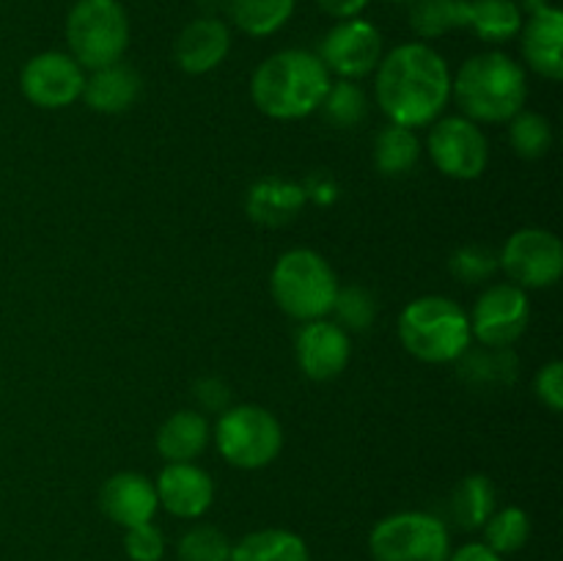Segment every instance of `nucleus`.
<instances>
[{"label":"nucleus","instance_id":"28","mask_svg":"<svg viewBox=\"0 0 563 561\" xmlns=\"http://www.w3.org/2000/svg\"><path fill=\"white\" fill-rule=\"evenodd\" d=\"M484 544L495 550L498 556L517 553L526 548L531 539V517L520 506H506V509H495L493 517L484 522Z\"/></svg>","mask_w":563,"mask_h":561},{"label":"nucleus","instance_id":"30","mask_svg":"<svg viewBox=\"0 0 563 561\" xmlns=\"http://www.w3.org/2000/svg\"><path fill=\"white\" fill-rule=\"evenodd\" d=\"M460 361L462 380H467L471 385H506L511 383L517 369V361L509 352V346H504V350L484 346V352L467 350Z\"/></svg>","mask_w":563,"mask_h":561},{"label":"nucleus","instance_id":"22","mask_svg":"<svg viewBox=\"0 0 563 561\" xmlns=\"http://www.w3.org/2000/svg\"><path fill=\"white\" fill-rule=\"evenodd\" d=\"M522 9L517 0H465V28L487 44H504L520 36Z\"/></svg>","mask_w":563,"mask_h":561},{"label":"nucleus","instance_id":"27","mask_svg":"<svg viewBox=\"0 0 563 561\" xmlns=\"http://www.w3.org/2000/svg\"><path fill=\"white\" fill-rule=\"evenodd\" d=\"M410 28L418 38H440L465 28V0H412Z\"/></svg>","mask_w":563,"mask_h":561},{"label":"nucleus","instance_id":"8","mask_svg":"<svg viewBox=\"0 0 563 561\" xmlns=\"http://www.w3.org/2000/svg\"><path fill=\"white\" fill-rule=\"evenodd\" d=\"M374 561H449L451 534L429 512H396L368 534Z\"/></svg>","mask_w":563,"mask_h":561},{"label":"nucleus","instance_id":"19","mask_svg":"<svg viewBox=\"0 0 563 561\" xmlns=\"http://www.w3.org/2000/svg\"><path fill=\"white\" fill-rule=\"evenodd\" d=\"M141 75L130 64L115 61V64L102 66V69H93L91 77H86L82 99L97 113H124L141 97Z\"/></svg>","mask_w":563,"mask_h":561},{"label":"nucleus","instance_id":"14","mask_svg":"<svg viewBox=\"0 0 563 561\" xmlns=\"http://www.w3.org/2000/svg\"><path fill=\"white\" fill-rule=\"evenodd\" d=\"M350 333L330 319L306 322L297 333V363L311 380L339 377L350 363Z\"/></svg>","mask_w":563,"mask_h":561},{"label":"nucleus","instance_id":"39","mask_svg":"<svg viewBox=\"0 0 563 561\" xmlns=\"http://www.w3.org/2000/svg\"><path fill=\"white\" fill-rule=\"evenodd\" d=\"M449 561H504V556L489 550L484 542H467L456 548L454 553H449Z\"/></svg>","mask_w":563,"mask_h":561},{"label":"nucleus","instance_id":"40","mask_svg":"<svg viewBox=\"0 0 563 561\" xmlns=\"http://www.w3.org/2000/svg\"><path fill=\"white\" fill-rule=\"evenodd\" d=\"M390 3H412V0H390Z\"/></svg>","mask_w":563,"mask_h":561},{"label":"nucleus","instance_id":"7","mask_svg":"<svg viewBox=\"0 0 563 561\" xmlns=\"http://www.w3.org/2000/svg\"><path fill=\"white\" fill-rule=\"evenodd\" d=\"M214 446L229 465L240 471H258L280 454L284 429L264 407L236 405L220 413L214 424Z\"/></svg>","mask_w":563,"mask_h":561},{"label":"nucleus","instance_id":"2","mask_svg":"<svg viewBox=\"0 0 563 561\" xmlns=\"http://www.w3.org/2000/svg\"><path fill=\"white\" fill-rule=\"evenodd\" d=\"M330 72L311 50H280L264 58L251 77L253 105L278 121L317 113L330 88Z\"/></svg>","mask_w":563,"mask_h":561},{"label":"nucleus","instance_id":"37","mask_svg":"<svg viewBox=\"0 0 563 561\" xmlns=\"http://www.w3.org/2000/svg\"><path fill=\"white\" fill-rule=\"evenodd\" d=\"M196 399L203 410L209 413H223L229 410V385L218 377H203L201 383L196 385Z\"/></svg>","mask_w":563,"mask_h":561},{"label":"nucleus","instance_id":"10","mask_svg":"<svg viewBox=\"0 0 563 561\" xmlns=\"http://www.w3.org/2000/svg\"><path fill=\"white\" fill-rule=\"evenodd\" d=\"M498 264L509 284L520 289H548L563 273V245L548 229H520L506 240Z\"/></svg>","mask_w":563,"mask_h":561},{"label":"nucleus","instance_id":"17","mask_svg":"<svg viewBox=\"0 0 563 561\" xmlns=\"http://www.w3.org/2000/svg\"><path fill=\"white\" fill-rule=\"evenodd\" d=\"M522 58L537 75L559 82L563 77V14L555 6L528 14L520 28Z\"/></svg>","mask_w":563,"mask_h":561},{"label":"nucleus","instance_id":"34","mask_svg":"<svg viewBox=\"0 0 563 561\" xmlns=\"http://www.w3.org/2000/svg\"><path fill=\"white\" fill-rule=\"evenodd\" d=\"M498 267V253L484 245H465L451 256V273L462 284H482V280H489Z\"/></svg>","mask_w":563,"mask_h":561},{"label":"nucleus","instance_id":"24","mask_svg":"<svg viewBox=\"0 0 563 561\" xmlns=\"http://www.w3.org/2000/svg\"><path fill=\"white\" fill-rule=\"evenodd\" d=\"M495 509H498V490H495L493 479L482 476V473H473V476H465L454 487V495H451V517L465 531L482 528L493 517Z\"/></svg>","mask_w":563,"mask_h":561},{"label":"nucleus","instance_id":"16","mask_svg":"<svg viewBox=\"0 0 563 561\" xmlns=\"http://www.w3.org/2000/svg\"><path fill=\"white\" fill-rule=\"evenodd\" d=\"M231 50V31L218 16H198L176 36L174 58L187 75H207L218 69Z\"/></svg>","mask_w":563,"mask_h":561},{"label":"nucleus","instance_id":"12","mask_svg":"<svg viewBox=\"0 0 563 561\" xmlns=\"http://www.w3.org/2000/svg\"><path fill=\"white\" fill-rule=\"evenodd\" d=\"M317 55L330 75H339L341 80H361L383 61V33L374 22L361 16L339 20L324 33Z\"/></svg>","mask_w":563,"mask_h":561},{"label":"nucleus","instance_id":"18","mask_svg":"<svg viewBox=\"0 0 563 561\" xmlns=\"http://www.w3.org/2000/svg\"><path fill=\"white\" fill-rule=\"evenodd\" d=\"M99 506L108 515L110 522L121 528L141 526V522H152L159 509L157 490L141 473H115L104 482L102 493H99Z\"/></svg>","mask_w":563,"mask_h":561},{"label":"nucleus","instance_id":"29","mask_svg":"<svg viewBox=\"0 0 563 561\" xmlns=\"http://www.w3.org/2000/svg\"><path fill=\"white\" fill-rule=\"evenodd\" d=\"M319 110H322L324 121L330 127L352 130V127H357L368 116V97L355 80H335L330 82Z\"/></svg>","mask_w":563,"mask_h":561},{"label":"nucleus","instance_id":"25","mask_svg":"<svg viewBox=\"0 0 563 561\" xmlns=\"http://www.w3.org/2000/svg\"><path fill=\"white\" fill-rule=\"evenodd\" d=\"M421 157V141L416 130L401 124H385L374 138V165L385 176H405L410 174Z\"/></svg>","mask_w":563,"mask_h":561},{"label":"nucleus","instance_id":"13","mask_svg":"<svg viewBox=\"0 0 563 561\" xmlns=\"http://www.w3.org/2000/svg\"><path fill=\"white\" fill-rule=\"evenodd\" d=\"M22 94L31 105L44 110L69 108L82 97L86 86V69L71 58L69 53L47 50L38 53L22 66L20 75Z\"/></svg>","mask_w":563,"mask_h":561},{"label":"nucleus","instance_id":"32","mask_svg":"<svg viewBox=\"0 0 563 561\" xmlns=\"http://www.w3.org/2000/svg\"><path fill=\"white\" fill-rule=\"evenodd\" d=\"M179 561H229L231 539L214 526H196L176 544Z\"/></svg>","mask_w":563,"mask_h":561},{"label":"nucleus","instance_id":"1","mask_svg":"<svg viewBox=\"0 0 563 561\" xmlns=\"http://www.w3.org/2000/svg\"><path fill=\"white\" fill-rule=\"evenodd\" d=\"M374 72V99L394 124L429 127L451 102V69L432 44H399Z\"/></svg>","mask_w":563,"mask_h":561},{"label":"nucleus","instance_id":"35","mask_svg":"<svg viewBox=\"0 0 563 561\" xmlns=\"http://www.w3.org/2000/svg\"><path fill=\"white\" fill-rule=\"evenodd\" d=\"M124 550L132 561H163L165 537L154 522H141V526L126 528Z\"/></svg>","mask_w":563,"mask_h":561},{"label":"nucleus","instance_id":"36","mask_svg":"<svg viewBox=\"0 0 563 561\" xmlns=\"http://www.w3.org/2000/svg\"><path fill=\"white\" fill-rule=\"evenodd\" d=\"M533 391H537L539 402L548 407L550 413L563 410V363L550 361L542 372L533 380Z\"/></svg>","mask_w":563,"mask_h":561},{"label":"nucleus","instance_id":"6","mask_svg":"<svg viewBox=\"0 0 563 561\" xmlns=\"http://www.w3.org/2000/svg\"><path fill=\"white\" fill-rule=\"evenodd\" d=\"M69 55L82 69L115 64L130 44V16L119 0H77L66 16Z\"/></svg>","mask_w":563,"mask_h":561},{"label":"nucleus","instance_id":"38","mask_svg":"<svg viewBox=\"0 0 563 561\" xmlns=\"http://www.w3.org/2000/svg\"><path fill=\"white\" fill-rule=\"evenodd\" d=\"M368 3H372V0H317L319 9H322L324 14L335 16V20H350V16H357Z\"/></svg>","mask_w":563,"mask_h":561},{"label":"nucleus","instance_id":"11","mask_svg":"<svg viewBox=\"0 0 563 561\" xmlns=\"http://www.w3.org/2000/svg\"><path fill=\"white\" fill-rule=\"evenodd\" d=\"M471 319V336L482 346L504 350L511 346L531 322V300L528 292L515 284H493L482 292L473 311L467 314Z\"/></svg>","mask_w":563,"mask_h":561},{"label":"nucleus","instance_id":"20","mask_svg":"<svg viewBox=\"0 0 563 561\" xmlns=\"http://www.w3.org/2000/svg\"><path fill=\"white\" fill-rule=\"evenodd\" d=\"M306 207V190L289 179L256 182L247 193V215L262 226H286Z\"/></svg>","mask_w":563,"mask_h":561},{"label":"nucleus","instance_id":"23","mask_svg":"<svg viewBox=\"0 0 563 561\" xmlns=\"http://www.w3.org/2000/svg\"><path fill=\"white\" fill-rule=\"evenodd\" d=\"M229 561H311L300 534L286 528H262L231 544Z\"/></svg>","mask_w":563,"mask_h":561},{"label":"nucleus","instance_id":"33","mask_svg":"<svg viewBox=\"0 0 563 561\" xmlns=\"http://www.w3.org/2000/svg\"><path fill=\"white\" fill-rule=\"evenodd\" d=\"M339 317L341 328L350 333V330H366L372 328L374 319H377V300H374V295L368 289H363V286H344V289H339V295H335V302H333V311Z\"/></svg>","mask_w":563,"mask_h":561},{"label":"nucleus","instance_id":"5","mask_svg":"<svg viewBox=\"0 0 563 561\" xmlns=\"http://www.w3.org/2000/svg\"><path fill=\"white\" fill-rule=\"evenodd\" d=\"M269 289L280 311L297 322H313L333 311L341 286L322 253L311 248H295L275 262Z\"/></svg>","mask_w":563,"mask_h":561},{"label":"nucleus","instance_id":"4","mask_svg":"<svg viewBox=\"0 0 563 561\" xmlns=\"http://www.w3.org/2000/svg\"><path fill=\"white\" fill-rule=\"evenodd\" d=\"M399 341L423 363H454L471 350V319L451 297L427 295L407 302L399 317Z\"/></svg>","mask_w":563,"mask_h":561},{"label":"nucleus","instance_id":"9","mask_svg":"<svg viewBox=\"0 0 563 561\" xmlns=\"http://www.w3.org/2000/svg\"><path fill=\"white\" fill-rule=\"evenodd\" d=\"M427 148L434 168L449 176V179L471 182L487 170V135H484L476 121L465 119V116H445V119L432 121Z\"/></svg>","mask_w":563,"mask_h":561},{"label":"nucleus","instance_id":"3","mask_svg":"<svg viewBox=\"0 0 563 561\" xmlns=\"http://www.w3.org/2000/svg\"><path fill=\"white\" fill-rule=\"evenodd\" d=\"M451 97L465 119L476 124H504L526 108V69L498 50L478 53L451 77Z\"/></svg>","mask_w":563,"mask_h":561},{"label":"nucleus","instance_id":"26","mask_svg":"<svg viewBox=\"0 0 563 561\" xmlns=\"http://www.w3.org/2000/svg\"><path fill=\"white\" fill-rule=\"evenodd\" d=\"M295 6L297 0H231V20L247 36L264 38L291 20Z\"/></svg>","mask_w":563,"mask_h":561},{"label":"nucleus","instance_id":"15","mask_svg":"<svg viewBox=\"0 0 563 561\" xmlns=\"http://www.w3.org/2000/svg\"><path fill=\"white\" fill-rule=\"evenodd\" d=\"M157 501L168 515L196 520L207 515L214 501V482L196 462H168L157 476Z\"/></svg>","mask_w":563,"mask_h":561},{"label":"nucleus","instance_id":"31","mask_svg":"<svg viewBox=\"0 0 563 561\" xmlns=\"http://www.w3.org/2000/svg\"><path fill=\"white\" fill-rule=\"evenodd\" d=\"M509 143L520 157L539 160L553 146V127H550V121L542 113L520 110L509 121Z\"/></svg>","mask_w":563,"mask_h":561},{"label":"nucleus","instance_id":"21","mask_svg":"<svg viewBox=\"0 0 563 561\" xmlns=\"http://www.w3.org/2000/svg\"><path fill=\"white\" fill-rule=\"evenodd\" d=\"M212 429L203 413L179 410L159 427L157 451L165 462H196L209 446Z\"/></svg>","mask_w":563,"mask_h":561}]
</instances>
